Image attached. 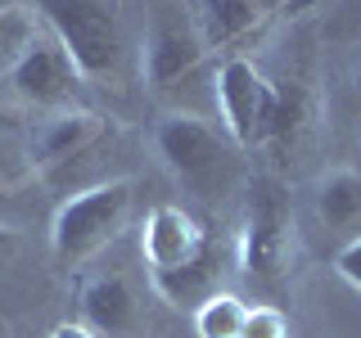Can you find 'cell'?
<instances>
[{
  "label": "cell",
  "instance_id": "obj_1",
  "mask_svg": "<svg viewBox=\"0 0 361 338\" xmlns=\"http://www.w3.org/2000/svg\"><path fill=\"white\" fill-rule=\"evenodd\" d=\"M149 5L154 9L145 18V37L135 45L140 86L149 90L154 104H163V113L217 118V95H212L217 59L203 45L185 0H149Z\"/></svg>",
  "mask_w": 361,
  "mask_h": 338
},
{
  "label": "cell",
  "instance_id": "obj_2",
  "mask_svg": "<svg viewBox=\"0 0 361 338\" xmlns=\"http://www.w3.org/2000/svg\"><path fill=\"white\" fill-rule=\"evenodd\" d=\"M41 27L68 50L86 86L99 90H122L127 73L135 63L127 27H122V5L118 0H23Z\"/></svg>",
  "mask_w": 361,
  "mask_h": 338
},
{
  "label": "cell",
  "instance_id": "obj_3",
  "mask_svg": "<svg viewBox=\"0 0 361 338\" xmlns=\"http://www.w3.org/2000/svg\"><path fill=\"white\" fill-rule=\"evenodd\" d=\"M154 149L172 167V176L199 199H217L240 180V144L221 131L217 118L163 113L154 122Z\"/></svg>",
  "mask_w": 361,
  "mask_h": 338
},
{
  "label": "cell",
  "instance_id": "obj_4",
  "mask_svg": "<svg viewBox=\"0 0 361 338\" xmlns=\"http://www.w3.org/2000/svg\"><path fill=\"white\" fill-rule=\"evenodd\" d=\"M135 212V185L127 176H104L59 203L50 221V248L59 266H86L127 230Z\"/></svg>",
  "mask_w": 361,
  "mask_h": 338
},
{
  "label": "cell",
  "instance_id": "obj_5",
  "mask_svg": "<svg viewBox=\"0 0 361 338\" xmlns=\"http://www.w3.org/2000/svg\"><path fill=\"white\" fill-rule=\"evenodd\" d=\"M293 253H298V230H293V208H289L285 185L253 180L240 239H235V262H240L248 280L280 284V280H289Z\"/></svg>",
  "mask_w": 361,
  "mask_h": 338
},
{
  "label": "cell",
  "instance_id": "obj_6",
  "mask_svg": "<svg viewBox=\"0 0 361 338\" xmlns=\"http://www.w3.org/2000/svg\"><path fill=\"white\" fill-rule=\"evenodd\" d=\"M86 77L77 73V63L68 59V50L50 32H41L32 41V50L5 73L0 82V104L5 108H27L45 118V113H63V108H86L82 104Z\"/></svg>",
  "mask_w": 361,
  "mask_h": 338
},
{
  "label": "cell",
  "instance_id": "obj_7",
  "mask_svg": "<svg viewBox=\"0 0 361 338\" xmlns=\"http://www.w3.org/2000/svg\"><path fill=\"white\" fill-rule=\"evenodd\" d=\"M217 95V122L240 149H262L271 131V108H276V82L257 68L253 54H231L217 59L212 77Z\"/></svg>",
  "mask_w": 361,
  "mask_h": 338
},
{
  "label": "cell",
  "instance_id": "obj_8",
  "mask_svg": "<svg viewBox=\"0 0 361 338\" xmlns=\"http://www.w3.org/2000/svg\"><path fill=\"white\" fill-rule=\"evenodd\" d=\"M109 135H113V118H104L95 108L45 113L27 131V149H32V163H37V176L59 180L73 163H86Z\"/></svg>",
  "mask_w": 361,
  "mask_h": 338
},
{
  "label": "cell",
  "instance_id": "obj_9",
  "mask_svg": "<svg viewBox=\"0 0 361 338\" xmlns=\"http://www.w3.org/2000/svg\"><path fill=\"white\" fill-rule=\"evenodd\" d=\"M190 18H195L203 45L212 59H231V54H248L253 41L267 32L276 0H185Z\"/></svg>",
  "mask_w": 361,
  "mask_h": 338
},
{
  "label": "cell",
  "instance_id": "obj_10",
  "mask_svg": "<svg viewBox=\"0 0 361 338\" xmlns=\"http://www.w3.org/2000/svg\"><path fill=\"white\" fill-rule=\"evenodd\" d=\"M203 248H208V230H203L185 208H176V203L149 208V217L140 225V257H145V270H149V275H163V270H176V266L195 262Z\"/></svg>",
  "mask_w": 361,
  "mask_h": 338
},
{
  "label": "cell",
  "instance_id": "obj_11",
  "mask_svg": "<svg viewBox=\"0 0 361 338\" xmlns=\"http://www.w3.org/2000/svg\"><path fill=\"white\" fill-rule=\"evenodd\" d=\"M77 302H82V320L99 338H127L145 325L140 289H135L131 275H122V270H99V275L82 280Z\"/></svg>",
  "mask_w": 361,
  "mask_h": 338
},
{
  "label": "cell",
  "instance_id": "obj_12",
  "mask_svg": "<svg viewBox=\"0 0 361 338\" xmlns=\"http://www.w3.org/2000/svg\"><path fill=\"white\" fill-rule=\"evenodd\" d=\"M276 82V108H271V131H267V144L276 158L293 154L302 144V135L312 131V118H316V95H312V82L298 73L289 77H271Z\"/></svg>",
  "mask_w": 361,
  "mask_h": 338
},
{
  "label": "cell",
  "instance_id": "obj_13",
  "mask_svg": "<svg viewBox=\"0 0 361 338\" xmlns=\"http://www.w3.org/2000/svg\"><path fill=\"white\" fill-rule=\"evenodd\" d=\"M316 221L334 234V239H357L361 234V172L357 167H334L316 180L312 189Z\"/></svg>",
  "mask_w": 361,
  "mask_h": 338
},
{
  "label": "cell",
  "instance_id": "obj_14",
  "mask_svg": "<svg viewBox=\"0 0 361 338\" xmlns=\"http://www.w3.org/2000/svg\"><path fill=\"white\" fill-rule=\"evenodd\" d=\"M221 280H226V257H221V248L208 239V248H203L195 262H185L176 270H163V275H149V289L163 302H172V307L195 311L199 302H208L212 293H221Z\"/></svg>",
  "mask_w": 361,
  "mask_h": 338
},
{
  "label": "cell",
  "instance_id": "obj_15",
  "mask_svg": "<svg viewBox=\"0 0 361 338\" xmlns=\"http://www.w3.org/2000/svg\"><path fill=\"white\" fill-rule=\"evenodd\" d=\"M244 315H248V302L240 293L221 289V293H212L208 302L195 307V338H240Z\"/></svg>",
  "mask_w": 361,
  "mask_h": 338
},
{
  "label": "cell",
  "instance_id": "obj_16",
  "mask_svg": "<svg viewBox=\"0 0 361 338\" xmlns=\"http://www.w3.org/2000/svg\"><path fill=\"white\" fill-rule=\"evenodd\" d=\"M41 32H45V27H41V18L32 14L23 0H14V5L0 9V82H5V73L32 50V41H37Z\"/></svg>",
  "mask_w": 361,
  "mask_h": 338
},
{
  "label": "cell",
  "instance_id": "obj_17",
  "mask_svg": "<svg viewBox=\"0 0 361 338\" xmlns=\"http://www.w3.org/2000/svg\"><path fill=\"white\" fill-rule=\"evenodd\" d=\"M240 338H289V315L280 311V307H271V302H262V307H248Z\"/></svg>",
  "mask_w": 361,
  "mask_h": 338
},
{
  "label": "cell",
  "instance_id": "obj_18",
  "mask_svg": "<svg viewBox=\"0 0 361 338\" xmlns=\"http://www.w3.org/2000/svg\"><path fill=\"white\" fill-rule=\"evenodd\" d=\"M334 270H338V280H343L348 289L361 293V234H357V239H348V244H338Z\"/></svg>",
  "mask_w": 361,
  "mask_h": 338
},
{
  "label": "cell",
  "instance_id": "obj_19",
  "mask_svg": "<svg viewBox=\"0 0 361 338\" xmlns=\"http://www.w3.org/2000/svg\"><path fill=\"white\" fill-rule=\"evenodd\" d=\"M343 104H348V118L361 122V54L353 59V68L343 77Z\"/></svg>",
  "mask_w": 361,
  "mask_h": 338
},
{
  "label": "cell",
  "instance_id": "obj_20",
  "mask_svg": "<svg viewBox=\"0 0 361 338\" xmlns=\"http://www.w3.org/2000/svg\"><path fill=\"white\" fill-rule=\"evenodd\" d=\"M18 248H23V234L14 230L9 221H0V275L18 262Z\"/></svg>",
  "mask_w": 361,
  "mask_h": 338
},
{
  "label": "cell",
  "instance_id": "obj_21",
  "mask_svg": "<svg viewBox=\"0 0 361 338\" xmlns=\"http://www.w3.org/2000/svg\"><path fill=\"white\" fill-rule=\"evenodd\" d=\"M50 338H99L95 330H90L86 320H63V325H54Z\"/></svg>",
  "mask_w": 361,
  "mask_h": 338
},
{
  "label": "cell",
  "instance_id": "obj_22",
  "mask_svg": "<svg viewBox=\"0 0 361 338\" xmlns=\"http://www.w3.org/2000/svg\"><path fill=\"white\" fill-rule=\"evenodd\" d=\"M338 14L353 23V32H361V0H338Z\"/></svg>",
  "mask_w": 361,
  "mask_h": 338
},
{
  "label": "cell",
  "instance_id": "obj_23",
  "mask_svg": "<svg viewBox=\"0 0 361 338\" xmlns=\"http://www.w3.org/2000/svg\"><path fill=\"white\" fill-rule=\"evenodd\" d=\"M5 199H14V194H9V185H5V180H0V208H5Z\"/></svg>",
  "mask_w": 361,
  "mask_h": 338
},
{
  "label": "cell",
  "instance_id": "obj_24",
  "mask_svg": "<svg viewBox=\"0 0 361 338\" xmlns=\"http://www.w3.org/2000/svg\"><path fill=\"white\" fill-rule=\"evenodd\" d=\"M5 122H14V113H9L5 104H0V127H5Z\"/></svg>",
  "mask_w": 361,
  "mask_h": 338
},
{
  "label": "cell",
  "instance_id": "obj_25",
  "mask_svg": "<svg viewBox=\"0 0 361 338\" xmlns=\"http://www.w3.org/2000/svg\"><path fill=\"white\" fill-rule=\"evenodd\" d=\"M0 338H14V330H9V320H0Z\"/></svg>",
  "mask_w": 361,
  "mask_h": 338
}]
</instances>
